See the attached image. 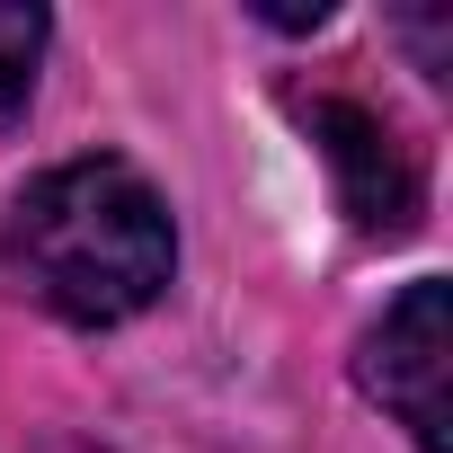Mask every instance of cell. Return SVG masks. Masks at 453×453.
<instances>
[{"mask_svg": "<svg viewBox=\"0 0 453 453\" xmlns=\"http://www.w3.org/2000/svg\"><path fill=\"white\" fill-rule=\"evenodd\" d=\"M294 116L311 125V142H320V160H329V178H338V196L356 213V232H409L418 222V160H409V142L373 107L329 98V89L294 98Z\"/></svg>", "mask_w": 453, "mask_h": 453, "instance_id": "cell-3", "label": "cell"}, {"mask_svg": "<svg viewBox=\"0 0 453 453\" xmlns=\"http://www.w3.org/2000/svg\"><path fill=\"white\" fill-rule=\"evenodd\" d=\"M0 258L45 311L81 329H116L160 303L178 267V232H169L160 187L134 160H63L10 204Z\"/></svg>", "mask_w": 453, "mask_h": 453, "instance_id": "cell-1", "label": "cell"}, {"mask_svg": "<svg viewBox=\"0 0 453 453\" xmlns=\"http://www.w3.org/2000/svg\"><path fill=\"white\" fill-rule=\"evenodd\" d=\"M444 356H453V294L444 276H418L356 347L365 400H382L418 453H444Z\"/></svg>", "mask_w": 453, "mask_h": 453, "instance_id": "cell-2", "label": "cell"}, {"mask_svg": "<svg viewBox=\"0 0 453 453\" xmlns=\"http://www.w3.org/2000/svg\"><path fill=\"white\" fill-rule=\"evenodd\" d=\"M45 453H98V444H45Z\"/></svg>", "mask_w": 453, "mask_h": 453, "instance_id": "cell-5", "label": "cell"}, {"mask_svg": "<svg viewBox=\"0 0 453 453\" xmlns=\"http://www.w3.org/2000/svg\"><path fill=\"white\" fill-rule=\"evenodd\" d=\"M36 63H45V10L0 0V125L36 98Z\"/></svg>", "mask_w": 453, "mask_h": 453, "instance_id": "cell-4", "label": "cell"}]
</instances>
